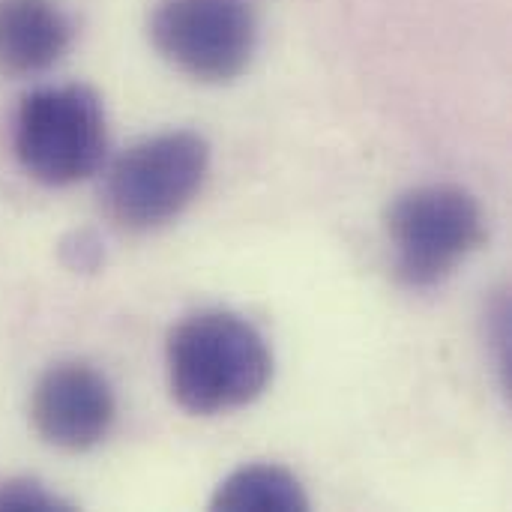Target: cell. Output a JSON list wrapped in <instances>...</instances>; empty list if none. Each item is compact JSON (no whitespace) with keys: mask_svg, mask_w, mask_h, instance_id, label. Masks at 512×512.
<instances>
[{"mask_svg":"<svg viewBox=\"0 0 512 512\" xmlns=\"http://www.w3.org/2000/svg\"><path fill=\"white\" fill-rule=\"evenodd\" d=\"M174 402L195 417L252 405L273 381V354L261 330L237 312L201 309L186 315L165 345Z\"/></svg>","mask_w":512,"mask_h":512,"instance_id":"obj_1","label":"cell"},{"mask_svg":"<svg viewBox=\"0 0 512 512\" xmlns=\"http://www.w3.org/2000/svg\"><path fill=\"white\" fill-rule=\"evenodd\" d=\"M207 171L210 144L201 132L165 129L138 138L105 171V213L126 231H156L198 198Z\"/></svg>","mask_w":512,"mask_h":512,"instance_id":"obj_2","label":"cell"},{"mask_svg":"<svg viewBox=\"0 0 512 512\" xmlns=\"http://www.w3.org/2000/svg\"><path fill=\"white\" fill-rule=\"evenodd\" d=\"M384 225L393 276L414 291L447 282L486 243L483 207L456 183H426L396 195Z\"/></svg>","mask_w":512,"mask_h":512,"instance_id":"obj_3","label":"cell"},{"mask_svg":"<svg viewBox=\"0 0 512 512\" xmlns=\"http://www.w3.org/2000/svg\"><path fill=\"white\" fill-rule=\"evenodd\" d=\"M18 165L45 186H75L93 177L108 150L102 99L87 84H45L30 90L12 123Z\"/></svg>","mask_w":512,"mask_h":512,"instance_id":"obj_4","label":"cell"},{"mask_svg":"<svg viewBox=\"0 0 512 512\" xmlns=\"http://www.w3.org/2000/svg\"><path fill=\"white\" fill-rule=\"evenodd\" d=\"M147 33L162 60L201 84L240 78L258 45V24L246 0H159Z\"/></svg>","mask_w":512,"mask_h":512,"instance_id":"obj_5","label":"cell"},{"mask_svg":"<svg viewBox=\"0 0 512 512\" xmlns=\"http://www.w3.org/2000/svg\"><path fill=\"white\" fill-rule=\"evenodd\" d=\"M36 435L60 453L96 450L117 423V399L108 378L81 360L48 366L30 393Z\"/></svg>","mask_w":512,"mask_h":512,"instance_id":"obj_6","label":"cell"},{"mask_svg":"<svg viewBox=\"0 0 512 512\" xmlns=\"http://www.w3.org/2000/svg\"><path fill=\"white\" fill-rule=\"evenodd\" d=\"M75 24L57 0H0V72L27 78L51 69L72 45Z\"/></svg>","mask_w":512,"mask_h":512,"instance_id":"obj_7","label":"cell"},{"mask_svg":"<svg viewBox=\"0 0 512 512\" xmlns=\"http://www.w3.org/2000/svg\"><path fill=\"white\" fill-rule=\"evenodd\" d=\"M210 510L225 512H306L303 483L279 465H243L231 471L213 492Z\"/></svg>","mask_w":512,"mask_h":512,"instance_id":"obj_8","label":"cell"},{"mask_svg":"<svg viewBox=\"0 0 512 512\" xmlns=\"http://www.w3.org/2000/svg\"><path fill=\"white\" fill-rule=\"evenodd\" d=\"M486 345L495 360V372L501 378V387H512V321H510V291H495V297L486 306Z\"/></svg>","mask_w":512,"mask_h":512,"instance_id":"obj_9","label":"cell"},{"mask_svg":"<svg viewBox=\"0 0 512 512\" xmlns=\"http://www.w3.org/2000/svg\"><path fill=\"white\" fill-rule=\"evenodd\" d=\"M72 504L36 477H12L0 486V512H66Z\"/></svg>","mask_w":512,"mask_h":512,"instance_id":"obj_10","label":"cell"},{"mask_svg":"<svg viewBox=\"0 0 512 512\" xmlns=\"http://www.w3.org/2000/svg\"><path fill=\"white\" fill-rule=\"evenodd\" d=\"M57 258L69 273L93 276L105 264V243L96 228H72L57 243Z\"/></svg>","mask_w":512,"mask_h":512,"instance_id":"obj_11","label":"cell"}]
</instances>
